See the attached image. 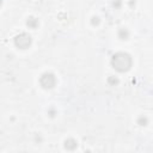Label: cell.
I'll use <instances>...</instances> for the list:
<instances>
[{
	"label": "cell",
	"mask_w": 153,
	"mask_h": 153,
	"mask_svg": "<svg viewBox=\"0 0 153 153\" xmlns=\"http://www.w3.org/2000/svg\"><path fill=\"white\" fill-rule=\"evenodd\" d=\"M131 57L127 53L118 51L111 57V66L118 72H127L131 67Z\"/></svg>",
	"instance_id": "6da1fadb"
},
{
	"label": "cell",
	"mask_w": 153,
	"mask_h": 153,
	"mask_svg": "<svg viewBox=\"0 0 153 153\" xmlns=\"http://www.w3.org/2000/svg\"><path fill=\"white\" fill-rule=\"evenodd\" d=\"M14 44L20 49H26L31 44V36L26 32H22L14 37Z\"/></svg>",
	"instance_id": "7a4b0ae2"
},
{
	"label": "cell",
	"mask_w": 153,
	"mask_h": 153,
	"mask_svg": "<svg viewBox=\"0 0 153 153\" xmlns=\"http://www.w3.org/2000/svg\"><path fill=\"white\" fill-rule=\"evenodd\" d=\"M56 79L53 73H43L39 78V84L43 88H53L55 86Z\"/></svg>",
	"instance_id": "3957f363"
},
{
	"label": "cell",
	"mask_w": 153,
	"mask_h": 153,
	"mask_svg": "<svg viewBox=\"0 0 153 153\" xmlns=\"http://www.w3.org/2000/svg\"><path fill=\"white\" fill-rule=\"evenodd\" d=\"M76 146H78V142H76L74 139H72V137H69V139H67V140L65 141V148H66V149L73 151V149L76 148Z\"/></svg>",
	"instance_id": "277c9868"
},
{
	"label": "cell",
	"mask_w": 153,
	"mask_h": 153,
	"mask_svg": "<svg viewBox=\"0 0 153 153\" xmlns=\"http://www.w3.org/2000/svg\"><path fill=\"white\" fill-rule=\"evenodd\" d=\"M26 24H27V26H30V27L35 29V27H36V26L38 25V20H37L36 18H33V17H30V18L27 19Z\"/></svg>",
	"instance_id": "5b68a950"
},
{
	"label": "cell",
	"mask_w": 153,
	"mask_h": 153,
	"mask_svg": "<svg viewBox=\"0 0 153 153\" xmlns=\"http://www.w3.org/2000/svg\"><path fill=\"white\" fill-rule=\"evenodd\" d=\"M128 36H129V32H128L127 29H121V30L118 31V37H120L121 39H127Z\"/></svg>",
	"instance_id": "8992f818"
},
{
	"label": "cell",
	"mask_w": 153,
	"mask_h": 153,
	"mask_svg": "<svg viewBox=\"0 0 153 153\" xmlns=\"http://www.w3.org/2000/svg\"><path fill=\"white\" fill-rule=\"evenodd\" d=\"M108 82H109L110 85H117V84H118V79L115 78V76H109Z\"/></svg>",
	"instance_id": "52a82bcc"
},
{
	"label": "cell",
	"mask_w": 153,
	"mask_h": 153,
	"mask_svg": "<svg viewBox=\"0 0 153 153\" xmlns=\"http://www.w3.org/2000/svg\"><path fill=\"white\" fill-rule=\"evenodd\" d=\"M137 124H139V126H146V124H147V118L143 117V116L139 117V120H137Z\"/></svg>",
	"instance_id": "ba28073f"
},
{
	"label": "cell",
	"mask_w": 153,
	"mask_h": 153,
	"mask_svg": "<svg viewBox=\"0 0 153 153\" xmlns=\"http://www.w3.org/2000/svg\"><path fill=\"white\" fill-rule=\"evenodd\" d=\"M98 23H99V19L97 17H93L92 18V24H98Z\"/></svg>",
	"instance_id": "9c48e42d"
}]
</instances>
